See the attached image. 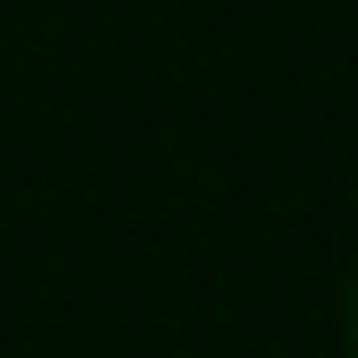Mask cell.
Instances as JSON below:
<instances>
[{"label":"cell","instance_id":"6da1fadb","mask_svg":"<svg viewBox=\"0 0 358 358\" xmlns=\"http://www.w3.org/2000/svg\"><path fill=\"white\" fill-rule=\"evenodd\" d=\"M350 358H358V279H350Z\"/></svg>","mask_w":358,"mask_h":358}]
</instances>
